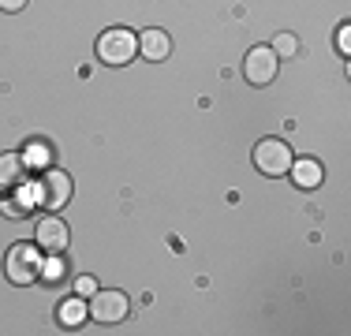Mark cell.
<instances>
[{
  "label": "cell",
  "instance_id": "e0dca14e",
  "mask_svg": "<svg viewBox=\"0 0 351 336\" xmlns=\"http://www.w3.org/2000/svg\"><path fill=\"white\" fill-rule=\"evenodd\" d=\"M19 8H27V0H0V12H19Z\"/></svg>",
  "mask_w": 351,
  "mask_h": 336
},
{
  "label": "cell",
  "instance_id": "8fae6325",
  "mask_svg": "<svg viewBox=\"0 0 351 336\" xmlns=\"http://www.w3.org/2000/svg\"><path fill=\"white\" fill-rule=\"evenodd\" d=\"M27 180L23 154H0V187H19Z\"/></svg>",
  "mask_w": 351,
  "mask_h": 336
},
{
  "label": "cell",
  "instance_id": "5b68a950",
  "mask_svg": "<svg viewBox=\"0 0 351 336\" xmlns=\"http://www.w3.org/2000/svg\"><path fill=\"white\" fill-rule=\"evenodd\" d=\"M277 67H280V60L269 45H254L243 60V79L254 82V86H269L277 79Z\"/></svg>",
  "mask_w": 351,
  "mask_h": 336
},
{
  "label": "cell",
  "instance_id": "4fadbf2b",
  "mask_svg": "<svg viewBox=\"0 0 351 336\" xmlns=\"http://www.w3.org/2000/svg\"><path fill=\"white\" fill-rule=\"evenodd\" d=\"M49 161H53V149H49V142H27L23 165H30V168H45Z\"/></svg>",
  "mask_w": 351,
  "mask_h": 336
},
{
  "label": "cell",
  "instance_id": "9c48e42d",
  "mask_svg": "<svg viewBox=\"0 0 351 336\" xmlns=\"http://www.w3.org/2000/svg\"><path fill=\"white\" fill-rule=\"evenodd\" d=\"M291 183L295 187H303V191H314L317 183H322V165L311 161V157H299V161H291Z\"/></svg>",
  "mask_w": 351,
  "mask_h": 336
},
{
  "label": "cell",
  "instance_id": "3957f363",
  "mask_svg": "<svg viewBox=\"0 0 351 336\" xmlns=\"http://www.w3.org/2000/svg\"><path fill=\"white\" fill-rule=\"evenodd\" d=\"M135 53H138V34L135 30L112 27L97 38V60L108 64V67H120V64L135 60Z\"/></svg>",
  "mask_w": 351,
  "mask_h": 336
},
{
  "label": "cell",
  "instance_id": "5bb4252c",
  "mask_svg": "<svg viewBox=\"0 0 351 336\" xmlns=\"http://www.w3.org/2000/svg\"><path fill=\"white\" fill-rule=\"evenodd\" d=\"M269 49L277 53V60H291V56L299 53V41H295V34H277Z\"/></svg>",
  "mask_w": 351,
  "mask_h": 336
},
{
  "label": "cell",
  "instance_id": "ba28073f",
  "mask_svg": "<svg viewBox=\"0 0 351 336\" xmlns=\"http://www.w3.org/2000/svg\"><path fill=\"white\" fill-rule=\"evenodd\" d=\"M138 53L146 56V60H169V53H172L169 30H157V27L142 30L138 34Z\"/></svg>",
  "mask_w": 351,
  "mask_h": 336
},
{
  "label": "cell",
  "instance_id": "8992f818",
  "mask_svg": "<svg viewBox=\"0 0 351 336\" xmlns=\"http://www.w3.org/2000/svg\"><path fill=\"white\" fill-rule=\"evenodd\" d=\"M90 317L101 325H116L128 317V296L123 291H101L97 288L94 296H90Z\"/></svg>",
  "mask_w": 351,
  "mask_h": 336
},
{
  "label": "cell",
  "instance_id": "9a60e30c",
  "mask_svg": "<svg viewBox=\"0 0 351 336\" xmlns=\"http://www.w3.org/2000/svg\"><path fill=\"white\" fill-rule=\"evenodd\" d=\"M75 291H79L82 299H90L97 291V280H94V276H79V280H75Z\"/></svg>",
  "mask_w": 351,
  "mask_h": 336
},
{
  "label": "cell",
  "instance_id": "7c38bea8",
  "mask_svg": "<svg viewBox=\"0 0 351 336\" xmlns=\"http://www.w3.org/2000/svg\"><path fill=\"white\" fill-rule=\"evenodd\" d=\"M68 276V262H64V254H49L45 262H41V273H38V280H45V284H56V280H64Z\"/></svg>",
  "mask_w": 351,
  "mask_h": 336
},
{
  "label": "cell",
  "instance_id": "277c9868",
  "mask_svg": "<svg viewBox=\"0 0 351 336\" xmlns=\"http://www.w3.org/2000/svg\"><path fill=\"white\" fill-rule=\"evenodd\" d=\"M295 161V154H291V146L284 139H262L254 146V168L262 176H284Z\"/></svg>",
  "mask_w": 351,
  "mask_h": 336
},
{
  "label": "cell",
  "instance_id": "2e32d148",
  "mask_svg": "<svg viewBox=\"0 0 351 336\" xmlns=\"http://www.w3.org/2000/svg\"><path fill=\"white\" fill-rule=\"evenodd\" d=\"M337 45H340V53H351V27H348V23H344V27H340V34H337Z\"/></svg>",
  "mask_w": 351,
  "mask_h": 336
},
{
  "label": "cell",
  "instance_id": "7a4b0ae2",
  "mask_svg": "<svg viewBox=\"0 0 351 336\" xmlns=\"http://www.w3.org/2000/svg\"><path fill=\"white\" fill-rule=\"evenodd\" d=\"M4 273H8V280L19 284V288L34 284V280H38V273H41L38 243H15V247L4 254Z\"/></svg>",
  "mask_w": 351,
  "mask_h": 336
},
{
  "label": "cell",
  "instance_id": "6da1fadb",
  "mask_svg": "<svg viewBox=\"0 0 351 336\" xmlns=\"http://www.w3.org/2000/svg\"><path fill=\"white\" fill-rule=\"evenodd\" d=\"M71 198V176L60 172V168H45L41 180H34L30 187V202L41 209H64Z\"/></svg>",
  "mask_w": 351,
  "mask_h": 336
},
{
  "label": "cell",
  "instance_id": "30bf717a",
  "mask_svg": "<svg viewBox=\"0 0 351 336\" xmlns=\"http://www.w3.org/2000/svg\"><path fill=\"white\" fill-rule=\"evenodd\" d=\"M56 317H60V325H64V329H79V325L90 317V302L82 299V296L64 299L60 307H56Z\"/></svg>",
  "mask_w": 351,
  "mask_h": 336
},
{
  "label": "cell",
  "instance_id": "52a82bcc",
  "mask_svg": "<svg viewBox=\"0 0 351 336\" xmlns=\"http://www.w3.org/2000/svg\"><path fill=\"white\" fill-rule=\"evenodd\" d=\"M34 243L38 250H49V254H64V247L71 243V232L60 217H41L34 228Z\"/></svg>",
  "mask_w": 351,
  "mask_h": 336
}]
</instances>
